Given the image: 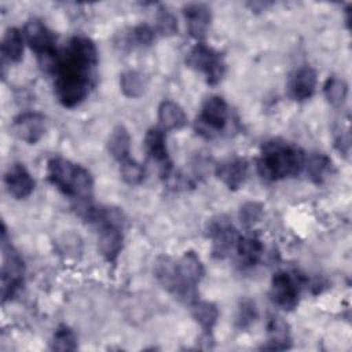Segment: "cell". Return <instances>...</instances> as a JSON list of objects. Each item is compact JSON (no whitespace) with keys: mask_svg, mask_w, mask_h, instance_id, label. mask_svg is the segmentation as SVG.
Instances as JSON below:
<instances>
[{"mask_svg":"<svg viewBox=\"0 0 352 352\" xmlns=\"http://www.w3.org/2000/svg\"><path fill=\"white\" fill-rule=\"evenodd\" d=\"M98 50L85 36H74L66 48L58 52L52 72L55 73V95L62 106L76 107L89 94L95 80Z\"/></svg>","mask_w":352,"mask_h":352,"instance_id":"cell-1","label":"cell"},{"mask_svg":"<svg viewBox=\"0 0 352 352\" xmlns=\"http://www.w3.org/2000/svg\"><path fill=\"white\" fill-rule=\"evenodd\" d=\"M304 151L285 140L272 139L263 144L257 160V170L265 180L278 182L297 176L305 165Z\"/></svg>","mask_w":352,"mask_h":352,"instance_id":"cell-2","label":"cell"},{"mask_svg":"<svg viewBox=\"0 0 352 352\" xmlns=\"http://www.w3.org/2000/svg\"><path fill=\"white\" fill-rule=\"evenodd\" d=\"M48 182L65 195L77 199L80 204H88L94 192V180L91 173L78 164L66 158L55 157L47 164Z\"/></svg>","mask_w":352,"mask_h":352,"instance_id":"cell-3","label":"cell"},{"mask_svg":"<svg viewBox=\"0 0 352 352\" xmlns=\"http://www.w3.org/2000/svg\"><path fill=\"white\" fill-rule=\"evenodd\" d=\"M205 275V268L194 252H186L176 261V282L172 294L184 302L192 304L197 300V286Z\"/></svg>","mask_w":352,"mask_h":352,"instance_id":"cell-4","label":"cell"},{"mask_svg":"<svg viewBox=\"0 0 352 352\" xmlns=\"http://www.w3.org/2000/svg\"><path fill=\"white\" fill-rule=\"evenodd\" d=\"M23 36L29 47L37 54L40 65L52 72L58 55L55 34L38 19H29L23 29Z\"/></svg>","mask_w":352,"mask_h":352,"instance_id":"cell-5","label":"cell"},{"mask_svg":"<svg viewBox=\"0 0 352 352\" xmlns=\"http://www.w3.org/2000/svg\"><path fill=\"white\" fill-rule=\"evenodd\" d=\"M3 265H1V297L11 300L23 285L25 264L21 254L7 242V230L3 227Z\"/></svg>","mask_w":352,"mask_h":352,"instance_id":"cell-6","label":"cell"},{"mask_svg":"<svg viewBox=\"0 0 352 352\" xmlns=\"http://www.w3.org/2000/svg\"><path fill=\"white\" fill-rule=\"evenodd\" d=\"M186 62L190 67L204 73L209 85L219 84L224 77L226 63L221 54L204 43L191 48Z\"/></svg>","mask_w":352,"mask_h":352,"instance_id":"cell-7","label":"cell"},{"mask_svg":"<svg viewBox=\"0 0 352 352\" xmlns=\"http://www.w3.org/2000/svg\"><path fill=\"white\" fill-rule=\"evenodd\" d=\"M228 122V106L226 100L220 96L208 98L201 109V114L197 118V131L206 136L212 138L216 133H220Z\"/></svg>","mask_w":352,"mask_h":352,"instance_id":"cell-8","label":"cell"},{"mask_svg":"<svg viewBox=\"0 0 352 352\" xmlns=\"http://www.w3.org/2000/svg\"><path fill=\"white\" fill-rule=\"evenodd\" d=\"M301 280L296 274L278 271L271 279V298L282 309L292 311L298 304Z\"/></svg>","mask_w":352,"mask_h":352,"instance_id":"cell-9","label":"cell"},{"mask_svg":"<svg viewBox=\"0 0 352 352\" xmlns=\"http://www.w3.org/2000/svg\"><path fill=\"white\" fill-rule=\"evenodd\" d=\"M208 235L212 241V253L216 258L227 257L228 253L235 249L239 238L236 228L224 216L213 219L209 223Z\"/></svg>","mask_w":352,"mask_h":352,"instance_id":"cell-10","label":"cell"},{"mask_svg":"<svg viewBox=\"0 0 352 352\" xmlns=\"http://www.w3.org/2000/svg\"><path fill=\"white\" fill-rule=\"evenodd\" d=\"M11 128L18 139L34 144L47 131V118L36 111L22 113L14 118Z\"/></svg>","mask_w":352,"mask_h":352,"instance_id":"cell-11","label":"cell"},{"mask_svg":"<svg viewBox=\"0 0 352 352\" xmlns=\"http://www.w3.org/2000/svg\"><path fill=\"white\" fill-rule=\"evenodd\" d=\"M144 146L147 154L160 166L162 176H169L170 160L166 147V138L162 128H150L144 136Z\"/></svg>","mask_w":352,"mask_h":352,"instance_id":"cell-12","label":"cell"},{"mask_svg":"<svg viewBox=\"0 0 352 352\" xmlns=\"http://www.w3.org/2000/svg\"><path fill=\"white\" fill-rule=\"evenodd\" d=\"M4 183L7 186L8 192L16 199L28 198L34 190V180L30 172L23 166V164H12L6 175Z\"/></svg>","mask_w":352,"mask_h":352,"instance_id":"cell-13","label":"cell"},{"mask_svg":"<svg viewBox=\"0 0 352 352\" xmlns=\"http://www.w3.org/2000/svg\"><path fill=\"white\" fill-rule=\"evenodd\" d=\"M183 14L188 33L197 40L204 38L212 21L210 8L201 3H190L183 7Z\"/></svg>","mask_w":352,"mask_h":352,"instance_id":"cell-14","label":"cell"},{"mask_svg":"<svg viewBox=\"0 0 352 352\" xmlns=\"http://www.w3.org/2000/svg\"><path fill=\"white\" fill-rule=\"evenodd\" d=\"M248 161L245 158H231L217 165L216 175L230 190H238L248 176Z\"/></svg>","mask_w":352,"mask_h":352,"instance_id":"cell-15","label":"cell"},{"mask_svg":"<svg viewBox=\"0 0 352 352\" xmlns=\"http://www.w3.org/2000/svg\"><path fill=\"white\" fill-rule=\"evenodd\" d=\"M316 82H318V76L312 67L309 66L300 67L290 78V82H289L290 96L296 100L309 99L315 92Z\"/></svg>","mask_w":352,"mask_h":352,"instance_id":"cell-16","label":"cell"},{"mask_svg":"<svg viewBox=\"0 0 352 352\" xmlns=\"http://www.w3.org/2000/svg\"><path fill=\"white\" fill-rule=\"evenodd\" d=\"M268 340L267 344L263 345V349L270 351H283L290 348L292 338H290V329L289 324L279 316H272L267 326Z\"/></svg>","mask_w":352,"mask_h":352,"instance_id":"cell-17","label":"cell"},{"mask_svg":"<svg viewBox=\"0 0 352 352\" xmlns=\"http://www.w3.org/2000/svg\"><path fill=\"white\" fill-rule=\"evenodd\" d=\"M158 121L164 131H177L186 126L187 116L177 103L164 100L158 107Z\"/></svg>","mask_w":352,"mask_h":352,"instance_id":"cell-18","label":"cell"},{"mask_svg":"<svg viewBox=\"0 0 352 352\" xmlns=\"http://www.w3.org/2000/svg\"><path fill=\"white\" fill-rule=\"evenodd\" d=\"M241 261L246 265H256L264 252L263 242L254 235H239L235 246Z\"/></svg>","mask_w":352,"mask_h":352,"instance_id":"cell-19","label":"cell"},{"mask_svg":"<svg viewBox=\"0 0 352 352\" xmlns=\"http://www.w3.org/2000/svg\"><path fill=\"white\" fill-rule=\"evenodd\" d=\"M107 150L110 155L118 162L129 158L131 151V136L124 125H117L107 140Z\"/></svg>","mask_w":352,"mask_h":352,"instance_id":"cell-20","label":"cell"},{"mask_svg":"<svg viewBox=\"0 0 352 352\" xmlns=\"http://www.w3.org/2000/svg\"><path fill=\"white\" fill-rule=\"evenodd\" d=\"M1 55L3 59L10 62H19L23 56V33L16 28H10L6 30L1 41Z\"/></svg>","mask_w":352,"mask_h":352,"instance_id":"cell-21","label":"cell"},{"mask_svg":"<svg viewBox=\"0 0 352 352\" xmlns=\"http://www.w3.org/2000/svg\"><path fill=\"white\" fill-rule=\"evenodd\" d=\"M191 314L195 322L205 330L210 331L217 322L219 309L213 302L209 301H198L195 300L191 304Z\"/></svg>","mask_w":352,"mask_h":352,"instance_id":"cell-22","label":"cell"},{"mask_svg":"<svg viewBox=\"0 0 352 352\" xmlns=\"http://www.w3.org/2000/svg\"><path fill=\"white\" fill-rule=\"evenodd\" d=\"M304 168H307V173L309 179L314 183L320 184L329 177L333 166H331V160L327 155L322 153H316V154H312L308 160H305Z\"/></svg>","mask_w":352,"mask_h":352,"instance_id":"cell-23","label":"cell"},{"mask_svg":"<svg viewBox=\"0 0 352 352\" xmlns=\"http://www.w3.org/2000/svg\"><path fill=\"white\" fill-rule=\"evenodd\" d=\"M120 87L125 96L139 98L146 89V78L138 70H126L120 76Z\"/></svg>","mask_w":352,"mask_h":352,"instance_id":"cell-24","label":"cell"},{"mask_svg":"<svg viewBox=\"0 0 352 352\" xmlns=\"http://www.w3.org/2000/svg\"><path fill=\"white\" fill-rule=\"evenodd\" d=\"M327 102L336 107H340L348 95V84L340 77H329L323 87Z\"/></svg>","mask_w":352,"mask_h":352,"instance_id":"cell-25","label":"cell"},{"mask_svg":"<svg viewBox=\"0 0 352 352\" xmlns=\"http://www.w3.org/2000/svg\"><path fill=\"white\" fill-rule=\"evenodd\" d=\"M52 349L55 351H74L77 349V338L73 330L65 324L59 326L52 337Z\"/></svg>","mask_w":352,"mask_h":352,"instance_id":"cell-26","label":"cell"},{"mask_svg":"<svg viewBox=\"0 0 352 352\" xmlns=\"http://www.w3.org/2000/svg\"><path fill=\"white\" fill-rule=\"evenodd\" d=\"M120 172L124 182L131 186L139 184L144 177V168L131 157L120 162Z\"/></svg>","mask_w":352,"mask_h":352,"instance_id":"cell-27","label":"cell"},{"mask_svg":"<svg viewBox=\"0 0 352 352\" xmlns=\"http://www.w3.org/2000/svg\"><path fill=\"white\" fill-rule=\"evenodd\" d=\"M154 38H155L154 30L148 25L142 23V25H138L131 29V33L126 37V43L132 47H135V45L147 47L154 41Z\"/></svg>","mask_w":352,"mask_h":352,"instance_id":"cell-28","label":"cell"},{"mask_svg":"<svg viewBox=\"0 0 352 352\" xmlns=\"http://www.w3.org/2000/svg\"><path fill=\"white\" fill-rule=\"evenodd\" d=\"M157 29L164 36H173L177 33V19L166 7L158 8Z\"/></svg>","mask_w":352,"mask_h":352,"instance_id":"cell-29","label":"cell"},{"mask_svg":"<svg viewBox=\"0 0 352 352\" xmlns=\"http://www.w3.org/2000/svg\"><path fill=\"white\" fill-rule=\"evenodd\" d=\"M263 214V206L258 202H246L241 206L239 220L245 227L253 226Z\"/></svg>","mask_w":352,"mask_h":352,"instance_id":"cell-30","label":"cell"},{"mask_svg":"<svg viewBox=\"0 0 352 352\" xmlns=\"http://www.w3.org/2000/svg\"><path fill=\"white\" fill-rule=\"evenodd\" d=\"M256 318H257V309H256L254 301L243 300L238 309V316H236L238 326L241 329H246L256 320Z\"/></svg>","mask_w":352,"mask_h":352,"instance_id":"cell-31","label":"cell"}]
</instances>
